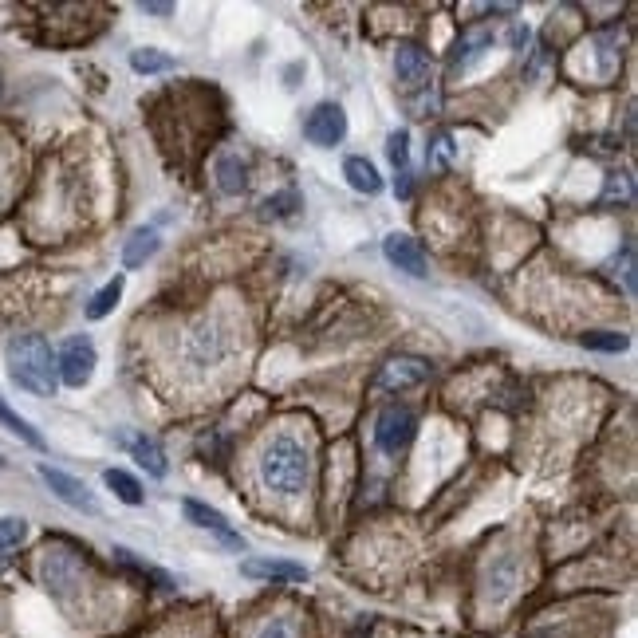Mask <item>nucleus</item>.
I'll return each instance as SVG.
<instances>
[{"mask_svg":"<svg viewBox=\"0 0 638 638\" xmlns=\"http://www.w3.org/2000/svg\"><path fill=\"white\" fill-rule=\"evenodd\" d=\"M386 154H390L394 170H406V162H410V134H406V130H394V134L386 138Z\"/></svg>","mask_w":638,"mask_h":638,"instance_id":"obj_28","label":"nucleus"},{"mask_svg":"<svg viewBox=\"0 0 638 638\" xmlns=\"http://www.w3.org/2000/svg\"><path fill=\"white\" fill-rule=\"evenodd\" d=\"M158 249H162L158 229L142 225V229H134V233H130V241L123 245V264H127V268H142V264L158 253Z\"/></svg>","mask_w":638,"mask_h":638,"instance_id":"obj_17","label":"nucleus"},{"mask_svg":"<svg viewBox=\"0 0 638 638\" xmlns=\"http://www.w3.org/2000/svg\"><path fill=\"white\" fill-rule=\"evenodd\" d=\"M426 375H430V367H426L422 359H390L383 367V375H379V386H386V390H406V386L426 383Z\"/></svg>","mask_w":638,"mask_h":638,"instance_id":"obj_14","label":"nucleus"},{"mask_svg":"<svg viewBox=\"0 0 638 638\" xmlns=\"http://www.w3.org/2000/svg\"><path fill=\"white\" fill-rule=\"evenodd\" d=\"M509 40H512V48H524V44H528V28H524V24H516Z\"/></svg>","mask_w":638,"mask_h":638,"instance_id":"obj_32","label":"nucleus"},{"mask_svg":"<svg viewBox=\"0 0 638 638\" xmlns=\"http://www.w3.org/2000/svg\"><path fill=\"white\" fill-rule=\"evenodd\" d=\"M343 178H347V186L355 193H367V197H379V193H383V178H379L375 162L363 158V154H351V158L343 162Z\"/></svg>","mask_w":638,"mask_h":638,"instance_id":"obj_15","label":"nucleus"},{"mask_svg":"<svg viewBox=\"0 0 638 638\" xmlns=\"http://www.w3.org/2000/svg\"><path fill=\"white\" fill-rule=\"evenodd\" d=\"M304 138L312 146H323V150L339 146L347 138V111L339 103H319L316 111L304 119Z\"/></svg>","mask_w":638,"mask_h":638,"instance_id":"obj_6","label":"nucleus"},{"mask_svg":"<svg viewBox=\"0 0 638 638\" xmlns=\"http://www.w3.org/2000/svg\"><path fill=\"white\" fill-rule=\"evenodd\" d=\"M103 481H107V489H111L123 505H134V509H138V505L146 501V497H142V485L130 477L127 469H107V473H103Z\"/></svg>","mask_w":638,"mask_h":638,"instance_id":"obj_22","label":"nucleus"},{"mask_svg":"<svg viewBox=\"0 0 638 638\" xmlns=\"http://www.w3.org/2000/svg\"><path fill=\"white\" fill-rule=\"evenodd\" d=\"M95 367H99L95 343H91L87 335H71L64 343V351H60V359H56V379L64 386H75V390H79V386L91 383Z\"/></svg>","mask_w":638,"mask_h":638,"instance_id":"obj_3","label":"nucleus"},{"mask_svg":"<svg viewBox=\"0 0 638 638\" xmlns=\"http://www.w3.org/2000/svg\"><path fill=\"white\" fill-rule=\"evenodd\" d=\"M493 48V32L489 28H473V32H465L457 44H453V56H449V71L457 75H465L469 67H477L485 60V52Z\"/></svg>","mask_w":638,"mask_h":638,"instance_id":"obj_11","label":"nucleus"},{"mask_svg":"<svg viewBox=\"0 0 638 638\" xmlns=\"http://www.w3.org/2000/svg\"><path fill=\"white\" fill-rule=\"evenodd\" d=\"M241 575L249 579H284V583H304L308 568L304 564H292V560H245Z\"/></svg>","mask_w":638,"mask_h":638,"instance_id":"obj_16","label":"nucleus"},{"mask_svg":"<svg viewBox=\"0 0 638 638\" xmlns=\"http://www.w3.org/2000/svg\"><path fill=\"white\" fill-rule=\"evenodd\" d=\"M142 12H150V16H170V12H174V4H158V0H142Z\"/></svg>","mask_w":638,"mask_h":638,"instance_id":"obj_31","label":"nucleus"},{"mask_svg":"<svg viewBox=\"0 0 638 638\" xmlns=\"http://www.w3.org/2000/svg\"><path fill=\"white\" fill-rule=\"evenodd\" d=\"M520 587V560L516 556H497L485 572V599L505 603L512 591Z\"/></svg>","mask_w":638,"mask_h":638,"instance_id":"obj_13","label":"nucleus"},{"mask_svg":"<svg viewBox=\"0 0 638 638\" xmlns=\"http://www.w3.org/2000/svg\"><path fill=\"white\" fill-rule=\"evenodd\" d=\"M579 343L587 351H607V355H619V351L631 347V339L623 331H587V335H579Z\"/></svg>","mask_w":638,"mask_h":638,"instance_id":"obj_24","label":"nucleus"},{"mask_svg":"<svg viewBox=\"0 0 638 638\" xmlns=\"http://www.w3.org/2000/svg\"><path fill=\"white\" fill-rule=\"evenodd\" d=\"M296 205H300V193H280V197H268V201H264V213H268V217H292V209H296Z\"/></svg>","mask_w":638,"mask_h":638,"instance_id":"obj_29","label":"nucleus"},{"mask_svg":"<svg viewBox=\"0 0 638 638\" xmlns=\"http://www.w3.org/2000/svg\"><path fill=\"white\" fill-rule=\"evenodd\" d=\"M182 512H186V520H190L193 528H201V532H213L225 548H233V552H245V540H241V532H233V524L221 516L217 509H209V505H201V501H193L186 497L182 501Z\"/></svg>","mask_w":638,"mask_h":638,"instance_id":"obj_7","label":"nucleus"},{"mask_svg":"<svg viewBox=\"0 0 638 638\" xmlns=\"http://www.w3.org/2000/svg\"><path fill=\"white\" fill-rule=\"evenodd\" d=\"M414 434H418V418H414V410L402 406V402H390L383 414H379V422H375V446L383 449V453H390V457L410 446Z\"/></svg>","mask_w":638,"mask_h":638,"instance_id":"obj_4","label":"nucleus"},{"mask_svg":"<svg viewBox=\"0 0 638 638\" xmlns=\"http://www.w3.org/2000/svg\"><path fill=\"white\" fill-rule=\"evenodd\" d=\"M115 560H119V564H123L127 572L138 575V579H150V583H158L162 591H174V587H178V583H174L170 575L162 572V568H154V564H142V560H138V556H134L130 548H115Z\"/></svg>","mask_w":638,"mask_h":638,"instance_id":"obj_20","label":"nucleus"},{"mask_svg":"<svg viewBox=\"0 0 638 638\" xmlns=\"http://www.w3.org/2000/svg\"><path fill=\"white\" fill-rule=\"evenodd\" d=\"M253 638H296V623L292 619H268Z\"/></svg>","mask_w":638,"mask_h":638,"instance_id":"obj_30","label":"nucleus"},{"mask_svg":"<svg viewBox=\"0 0 638 638\" xmlns=\"http://www.w3.org/2000/svg\"><path fill=\"white\" fill-rule=\"evenodd\" d=\"M130 67H134L138 75H158V71H174V56H166V52H158V48H138V52L130 56Z\"/></svg>","mask_w":638,"mask_h":638,"instance_id":"obj_25","label":"nucleus"},{"mask_svg":"<svg viewBox=\"0 0 638 638\" xmlns=\"http://www.w3.org/2000/svg\"><path fill=\"white\" fill-rule=\"evenodd\" d=\"M0 465H4V457H0Z\"/></svg>","mask_w":638,"mask_h":638,"instance_id":"obj_33","label":"nucleus"},{"mask_svg":"<svg viewBox=\"0 0 638 638\" xmlns=\"http://www.w3.org/2000/svg\"><path fill=\"white\" fill-rule=\"evenodd\" d=\"M4 363H8V379L36 394V398H48L56 394V355L48 347L44 335H16L8 339V351H4Z\"/></svg>","mask_w":638,"mask_h":638,"instance_id":"obj_1","label":"nucleus"},{"mask_svg":"<svg viewBox=\"0 0 638 638\" xmlns=\"http://www.w3.org/2000/svg\"><path fill=\"white\" fill-rule=\"evenodd\" d=\"M394 71H398V83L402 87H422L426 79H430V56H426V48L422 44H398V52H394Z\"/></svg>","mask_w":638,"mask_h":638,"instance_id":"obj_12","label":"nucleus"},{"mask_svg":"<svg viewBox=\"0 0 638 638\" xmlns=\"http://www.w3.org/2000/svg\"><path fill=\"white\" fill-rule=\"evenodd\" d=\"M186 355H190L193 367H217L229 355V331L217 319H205L186 339Z\"/></svg>","mask_w":638,"mask_h":638,"instance_id":"obj_5","label":"nucleus"},{"mask_svg":"<svg viewBox=\"0 0 638 638\" xmlns=\"http://www.w3.org/2000/svg\"><path fill=\"white\" fill-rule=\"evenodd\" d=\"M123 276H115V280H107L95 296H91V304H87V319H103V316H111L115 312V304L123 300Z\"/></svg>","mask_w":638,"mask_h":638,"instance_id":"obj_21","label":"nucleus"},{"mask_svg":"<svg viewBox=\"0 0 638 638\" xmlns=\"http://www.w3.org/2000/svg\"><path fill=\"white\" fill-rule=\"evenodd\" d=\"M312 477V457L288 434H276L260 453V481L276 497H300Z\"/></svg>","mask_w":638,"mask_h":638,"instance_id":"obj_2","label":"nucleus"},{"mask_svg":"<svg viewBox=\"0 0 638 638\" xmlns=\"http://www.w3.org/2000/svg\"><path fill=\"white\" fill-rule=\"evenodd\" d=\"M127 449H130V457H134L150 477H166V473H170L166 453H162V446H158L154 438H130Z\"/></svg>","mask_w":638,"mask_h":638,"instance_id":"obj_19","label":"nucleus"},{"mask_svg":"<svg viewBox=\"0 0 638 638\" xmlns=\"http://www.w3.org/2000/svg\"><path fill=\"white\" fill-rule=\"evenodd\" d=\"M0 426H8V430H12V434H16L20 442H24V446L44 449V438L36 434V426H32L28 418H20V414H16V410H12V406H8L4 398H0Z\"/></svg>","mask_w":638,"mask_h":638,"instance_id":"obj_23","label":"nucleus"},{"mask_svg":"<svg viewBox=\"0 0 638 638\" xmlns=\"http://www.w3.org/2000/svg\"><path fill=\"white\" fill-rule=\"evenodd\" d=\"M40 575H44V587L64 599L67 591L79 583V560L64 548H48L44 560H40Z\"/></svg>","mask_w":638,"mask_h":638,"instance_id":"obj_9","label":"nucleus"},{"mask_svg":"<svg viewBox=\"0 0 638 638\" xmlns=\"http://www.w3.org/2000/svg\"><path fill=\"white\" fill-rule=\"evenodd\" d=\"M213 174H217V190L221 193H241L249 186V166H245L241 154H221Z\"/></svg>","mask_w":638,"mask_h":638,"instance_id":"obj_18","label":"nucleus"},{"mask_svg":"<svg viewBox=\"0 0 638 638\" xmlns=\"http://www.w3.org/2000/svg\"><path fill=\"white\" fill-rule=\"evenodd\" d=\"M40 477L48 481V489L64 501V505H71V509L79 512H99V501L87 493V485L83 481H75L71 473H64V469H52V465H40Z\"/></svg>","mask_w":638,"mask_h":638,"instance_id":"obj_10","label":"nucleus"},{"mask_svg":"<svg viewBox=\"0 0 638 638\" xmlns=\"http://www.w3.org/2000/svg\"><path fill=\"white\" fill-rule=\"evenodd\" d=\"M453 154H457V146H453V134H434L430 138V150H426V162L434 166V170H449L453 166Z\"/></svg>","mask_w":638,"mask_h":638,"instance_id":"obj_27","label":"nucleus"},{"mask_svg":"<svg viewBox=\"0 0 638 638\" xmlns=\"http://www.w3.org/2000/svg\"><path fill=\"white\" fill-rule=\"evenodd\" d=\"M24 536H28V520L24 516H0V556L20 548Z\"/></svg>","mask_w":638,"mask_h":638,"instance_id":"obj_26","label":"nucleus"},{"mask_svg":"<svg viewBox=\"0 0 638 638\" xmlns=\"http://www.w3.org/2000/svg\"><path fill=\"white\" fill-rule=\"evenodd\" d=\"M383 253L398 272H406V276H414V280H422V276L430 272L426 249H422L414 237H406V233H390L383 241Z\"/></svg>","mask_w":638,"mask_h":638,"instance_id":"obj_8","label":"nucleus"}]
</instances>
